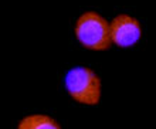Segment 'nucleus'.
<instances>
[{
    "instance_id": "7ed1b4c3",
    "label": "nucleus",
    "mask_w": 156,
    "mask_h": 129,
    "mask_svg": "<svg viewBox=\"0 0 156 129\" xmlns=\"http://www.w3.org/2000/svg\"><path fill=\"white\" fill-rule=\"evenodd\" d=\"M139 21L126 14L116 16L109 24V37L111 43L119 47H131L140 38Z\"/></svg>"
},
{
    "instance_id": "f03ea898",
    "label": "nucleus",
    "mask_w": 156,
    "mask_h": 129,
    "mask_svg": "<svg viewBox=\"0 0 156 129\" xmlns=\"http://www.w3.org/2000/svg\"><path fill=\"white\" fill-rule=\"evenodd\" d=\"M67 91L75 101L87 105H95L101 96V81L92 70L77 67L67 72Z\"/></svg>"
},
{
    "instance_id": "f257e3e1",
    "label": "nucleus",
    "mask_w": 156,
    "mask_h": 129,
    "mask_svg": "<svg viewBox=\"0 0 156 129\" xmlns=\"http://www.w3.org/2000/svg\"><path fill=\"white\" fill-rule=\"evenodd\" d=\"M75 34L82 46L97 51L109 48V23L95 12H87L80 16L75 26Z\"/></svg>"
},
{
    "instance_id": "20e7f679",
    "label": "nucleus",
    "mask_w": 156,
    "mask_h": 129,
    "mask_svg": "<svg viewBox=\"0 0 156 129\" xmlns=\"http://www.w3.org/2000/svg\"><path fill=\"white\" fill-rule=\"evenodd\" d=\"M19 129H61L53 118L47 115H30L23 118L19 124Z\"/></svg>"
}]
</instances>
